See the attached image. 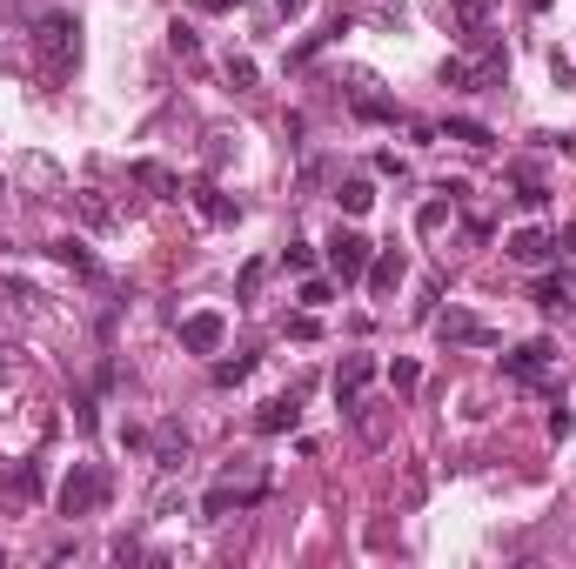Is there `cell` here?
Instances as JSON below:
<instances>
[{
  "label": "cell",
  "mask_w": 576,
  "mask_h": 569,
  "mask_svg": "<svg viewBox=\"0 0 576 569\" xmlns=\"http://www.w3.org/2000/svg\"><path fill=\"white\" fill-rule=\"evenodd\" d=\"M47 255H54V262H61V268H74V275H101V262H94V255H88V241H74V235H67V241H54Z\"/></svg>",
  "instance_id": "14"
},
{
  "label": "cell",
  "mask_w": 576,
  "mask_h": 569,
  "mask_svg": "<svg viewBox=\"0 0 576 569\" xmlns=\"http://www.w3.org/2000/svg\"><path fill=\"white\" fill-rule=\"evenodd\" d=\"M248 503H262V482H242V489H235V482H215V489H208V503H201V516L215 523V516H228V509H248Z\"/></svg>",
  "instance_id": "9"
},
{
  "label": "cell",
  "mask_w": 576,
  "mask_h": 569,
  "mask_svg": "<svg viewBox=\"0 0 576 569\" xmlns=\"http://www.w3.org/2000/svg\"><path fill=\"white\" fill-rule=\"evenodd\" d=\"M443 221H449V201H429V208H422V215H416V228H422V235H436Z\"/></svg>",
  "instance_id": "26"
},
{
  "label": "cell",
  "mask_w": 576,
  "mask_h": 569,
  "mask_svg": "<svg viewBox=\"0 0 576 569\" xmlns=\"http://www.w3.org/2000/svg\"><path fill=\"white\" fill-rule=\"evenodd\" d=\"M128 181L155 188L161 201H181V175H175V168H161V161H134V168H128Z\"/></svg>",
  "instance_id": "13"
},
{
  "label": "cell",
  "mask_w": 576,
  "mask_h": 569,
  "mask_svg": "<svg viewBox=\"0 0 576 569\" xmlns=\"http://www.w3.org/2000/svg\"><path fill=\"white\" fill-rule=\"evenodd\" d=\"M295 422H302V402H295V395H275V402L255 409V429H262V436H288Z\"/></svg>",
  "instance_id": "10"
},
{
  "label": "cell",
  "mask_w": 576,
  "mask_h": 569,
  "mask_svg": "<svg viewBox=\"0 0 576 569\" xmlns=\"http://www.w3.org/2000/svg\"><path fill=\"white\" fill-rule=\"evenodd\" d=\"M369 382H376V355H342V369H335V402H342V409L362 402Z\"/></svg>",
  "instance_id": "5"
},
{
  "label": "cell",
  "mask_w": 576,
  "mask_h": 569,
  "mask_svg": "<svg viewBox=\"0 0 576 569\" xmlns=\"http://www.w3.org/2000/svg\"><path fill=\"white\" fill-rule=\"evenodd\" d=\"M0 563H7V549H0Z\"/></svg>",
  "instance_id": "34"
},
{
  "label": "cell",
  "mask_w": 576,
  "mask_h": 569,
  "mask_svg": "<svg viewBox=\"0 0 576 569\" xmlns=\"http://www.w3.org/2000/svg\"><path fill=\"white\" fill-rule=\"evenodd\" d=\"M248 369H255V355H222V362H215V382H242Z\"/></svg>",
  "instance_id": "23"
},
{
  "label": "cell",
  "mask_w": 576,
  "mask_h": 569,
  "mask_svg": "<svg viewBox=\"0 0 576 569\" xmlns=\"http://www.w3.org/2000/svg\"><path fill=\"white\" fill-rule=\"evenodd\" d=\"M0 302L21 308V315H34V308H41V288H27V282H14V275H0Z\"/></svg>",
  "instance_id": "18"
},
{
  "label": "cell",
  "mask_w": 576,
  "mask_h": 569,
  "mask_svg": "<svg viewBox=\"0 0 576 569\" xmlns=\"http://www.w3.org/2000/svg\"><path fill=\"white\" fill-rule=\"evenodd\" d=\"M188 201H195L201 221H215V228H228V221L242 215V208H235V201H228L222 188H215V181H195V188H188Z\"/></svg>",
  "instance_id": "11"
},
{
  "label": "cell",
  "mask_w": 576,
  "mask_h": 569,
  "mask_svg": "<svg viewBox=\"0 0 576 569\" xmlns=\"http://www.w3.org/2000/svg\"><path fill=\"white\" fill-rule=\"evenodd\" d=\"M74 201H81V215H88L94 228H114V208H108V201H101V195H94V188H81V195H74Z\"/></svg>",
  "instance_id": "20"
},
{
  "label": "cell",
  "mask_w": 576,
  "mask_h": 569,
  "mask_svg": "<svg viewBox=\"0 0 576 569\" xmlns=\"http://www.w3.org/2000/svg\"><path fill=\"white\" fill-rule=\"evenodd\" d=\"M7 489H21V503H27V496H41V476L21 462V469H7Z\"/></svg>",
  "instance_id": "25"
},
{
  "label": "cell",
  "mask_w": 576,
  "mask_h": 569,
  "mask_svg": "<svg viewBox=\"0 0 576 569\" xmlns=\"http://www.w3.org/2000/svg\"><path fill=\"white\" fill-rule=\"evenodd\" d=\"M369 255H376V241H369V235H355V228H342V235L329 241V268H335V282H362V275H369Z\"/></svg>",
  "instance_id": "3"
},
{
  "label": "cell",
  "mask_w": 576,
  "mask_h": 569,
  "mask_svg": "<svg viewBox=\"0 0 576 569\" xmlns=\"http://www.w3.org/2000/svg\"><path fill=\"white\" fill-rule=\"evenodd\" d=\"M282 268L309 275V268H315V248H309V241H288V248H282Z\"/></svg>",
  "instance_id": "22"
},
{
  "label": "cell",
  "mask_w": 576,
  "mask_h": 569,
  "mask_svg": "<svg viewBox=\"0 0 576 569\" xmlns=\"http://www.w3.org/2000/svg\"><path fill=\"white\" fill-rule=\"evenodd\" d=\"M335 201H342V215H369V208H376V188L355 175V181H342V188H335Z\"/></svg>",
  "instance_id": "17"
},
{
  "label": "cell",
  "mask_w": 576,
  "mask_h": 569,
  "mask_svg": "<svg viewBox=\"0 0 576 569\" xmlns=\"http://www.w3.org/2000/svg\"><path fill=\"white\" fill-rule=\"evenodd\" d=\"M275 7H282L288 21H295V14H309V0H275Z\"/></svg>",
  "instance_id": "31"
},
{
  "label": "cell",
  "mask_w": 576,
  "mask_h": 569,
  "mask_svg": "<svg viewBox=\"0 0 576 569\" xmlns=\"http://www.w3.org/2000/svg\"><path fill=\"white\" fill-rule=\"evenodd\" d=\"M436 335H443V342H469V349H489V342H496L469 308H443V315H436Z\"/></svg>",
  "instance_id": "6"
},
{
  "label": "cell",
  "mask_w": 576,
  "mask_h": 569,
  "mask_svg": "<svg viewBox=\"0 0 576 569\" xmlns=\"http://www.w3.org/2000/svg\"><path fill=\"white\" fill-rule=\"evenodd\" d=\"M34 61H41L47 81H67V74L81 67V21H74V14H41V27H34Z\"/></svg>",
  "instance_id": "1"
},
{
  "label": "cell",
  "mask_w": 576,
  "mask_h": 569,
  "mask_svg": "<svg viewBox=\"0 0 576 569\" xmlns=\"http://www.w3.org/2000/svg\"><path fill=\"white\" fill-rule=\"evenodd\" d=\"M556 248H563V255H576V221H570V228H556Z\"/></svg>",
  "instance_id": "30"
},
{
  "label": "cell",
  "mask_w": 576,
  "mask_h": 569,
  "mask_svg": "<svg viewBox=\"0 0 576 569\" xmlns=\"http://www.w3.org/2000/svg\"><path fill=\"white\" fill-rule=\"evenodd\" d=\"M262 275H268V262H248V268H242V302L255 295V288H262Z\"/></svg>",
  "instance_id": "29"
},
{
  "label": "cell",
  "mask_w": 576,
  "mask_h": 569,
  "mask_svg": "<svg viewBox=\"0 0 576 569\" xmlns=\"http://www.w3.org/2000/svg\"><path fill=\"white\" fill-rule=\"evenodd\" d=\"M543 7H550V0H530V14H543Z\"/></svg>",
  "instance_id": "32"
},
{
  "label": "cell",
  "mask_w": 576,
  "mask_h": 569,
  "mask_svg": "<svg viewBox=\"0 0 576 569\" xmlns=\"http://www.w3.org/2000/svg\"><path fill=\"white\" fill-rule=\"evenodd\" d=\"M550 362H556V349H550V342H523V349H510V355H503V375H516V382H530V389H543V375H550Z\"/></svg>",
  "instance_id": "4"
},
{
  "label": "cell",
  "mask_w": 576,
  "mask_h": 569,
  "mask_svg": "<svg viewBox=\"0 0 576 569\" xmlns=\"http://www.w3.org/2000/svg\"><path fill=\"white\" fill-rule=\"evenodd\" d=\"M530 302L543 308V315H563V308L576 302V288L563 282V275H556V282H536V288H530Z\"/></svg>",
  "instance_id": "15"
},
{
  "label": "cell",
  "mask_w": 576,
  "mask_h": 569,
  "mask_svg": "<svg viewBox=\"0 0 576 569\" xmlns=\"http://www.w3.org/2000/svg\"><path fill=\"white\" fill-rule=\"evenodd\" d=\"M181 462H188V436H181V429H161V436H155V469L175 476Z\"/></svg>",
  "instance_id": "16"
},
{
  "label": "cell",
  "mask_w": 576,
  "mask_h": 569,
  "mask_svg": "<svg viewBox=\"0 0 576 569\" xmlns=\"http://www.w3.org/2000/svg\"><path fill=\"white\" fill-rule=\"evenodd\" d=\"M510 262L536 268V262H563V248H556L550 228H523V235H510Z\"/></svg>",
  "instance_id": "7"
},
{
  "label": "cell",
  "mask_w": 576,
  "mask_h": 569,
  "mask_svg": "<svg viewBox=\"0 0 576 569\" xmlns=\"http://www.w3.org/2000/svg\"><path fill=\"white\" fill-rule=\"evenodd\" d=\"M416 382H422V369L409 362V355H396V362H389V389H402V395H409Z\"/></svg>",
  "instance_id": "21"
},
{
  "label": "cell",
  "mask_w": 576,
  "mask_h": 569,
  "mask_svg": "<svg viewBox=\"0 0 576 569\" xmlns=\"http://www.w3.org/2000/svg\"><path fill=\"white\" fill-rule=\"evenodd\" d=\"M402 275H409V262H402L396 248H376V255H369V288H376V295H396Z\"/></svg>",
  "instance_id": "12"
},
{
  "label": "cell",
  "mask_w": 576,
  "mask_h": 569,
  "mask_svg": "<svg viewBox=\"0 0 576 569\" xmlns=\"http://www.w3.org/2000/svg\"><path fill=\"white\" fill-rule=\"evenodd\" d=\"M222 335H228V322L215 315V308H201V315H188V322H181V342H188L195 355H215V349H222Z\"/></svg>",
  "instance_id": "8"
},
{
  "label": "cell",
  "mask_w": 576,
  "mask_h": 569,
  "mask_svg": "<svg viewBox=\"0 0 576 569\" xmlns=\"http://www.w3.org/2000/svg\"><path fill=\"white\" fill-rule=\"evenodd\" d=\"M228 81H235V88H255V61L235 54V61H228Z\"/></svg>",
  "instance_id": "28"
},
{
  "label": "cell",
  "mask_w": 576,
  "mask_h": 569,
  "mask_svg": "<svg viewBox=\"0 0 576 569\" xmlns=\"http://www.w3.org/2000/svg\"><path fill=\"white\" fill-rule=\"evenodd\" d=\"M108 469L101 462H74L67 469V482H61V516H94V509L108 503Z\"/></svg>",
  "instance_id": "2"
},
{
  "label": "cell",
  "mask_w": 576,
  "mask_h": 569,
  "mask_svg": "<svg viewBox=\"0 0 576 569\" xmlns=\"http://www.w3.org/2000/svg\"><path fill=\"white\" fill-rule=\"evenodd\" d=\"M329 295H335V282H322V275H309V282H302V302H309V308H322Z\"/></svg>",
  "instance_id": "27"
},
{
  "label": "cell",
  "mask_w": 576,
  "mask_h": 569,
  "mask_svg": "<svg viewBox=\"0 0 576 569\" xmlns=\"http://www.w3.org/2000/svg\"><path fill=\"white\" fill-rule=\"evenodd\" d=\"M168 47H175V54H181V61H195V54H201V41H195V27H168Z\"/></svg>",
  "instance_id": "24"
},
{
  "label": "cell",
  "mask_w": 576,
  "mask_h": 569,
  "mask_svg": "<svg viewBox=\"0 0 576 569\" xmlns=\"http://www.w3.org/2000/svg\"><path fill=\"white\" fill-rule=\"evenodd\" d=\"M443 141H463V148H489V128H476V121H443Z\"/></svg>",
  "instance_id": "19"
},
{
  "label": "cell",
  "mask_w": 576,
  "mask_h": 569,
  "mask_svg": "<svg viewBox=\"0 0 576 569\" xmlns=\"http://www.w3.org/2000/svg\"><path fill=\"white\" fill-rule=\"evenodd\" d=\"M0 201H7V181H0Z\"/></svg>",
  "instance_id": "33"
}]
</instances>
